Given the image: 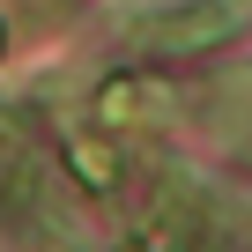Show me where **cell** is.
Instances as JSON below:
<instances>
[{"instance_id": "6da1fadb", "label": "cell", "mask_w": 252, "mask_h": 252, "mask_svg": "<svg viewBox=\"0 0 252 252\" xmlns=\"http://www.w3.org/2000/svg\"><path fill=\"white\" fill-rule=\"evenodd\" d=\"M237 23H245V8H237V0H186V8L134 15V23H126V45H134V52H163V60H186V52L222 45Z\"/></svg>"}, {"instance_id": "7a4b0ae2", "label": "cell", "mask_w": 252, "mask_h": 252, "mask_svg": "<svg viewBox=\"0 0 252 252\" xmlns=\"http://www.w3.org/2000/svg\"><path fill=\"white\" fill-rule=\"evenodd\" d=\"M96 119L104 126H156V119H171V89L163 82H141V74H111L104 89H96Z\"/></svg>"}, {"instance_id": "3957f363", "label": "cell", "mask_w": 252, "mask_h": 252, "mask_svg": "<svg viewBox=\"0 0 252 252\" xmlns=\"http://www.w3.org/2000/svg\"><path fill=\"white\" fill-rule=\"evenodd\" d=\"M74 178H89V193H111L119 186V163L104 141H74Z\"/></svg>"}]
</instances>
